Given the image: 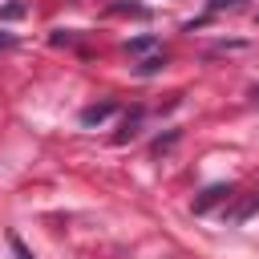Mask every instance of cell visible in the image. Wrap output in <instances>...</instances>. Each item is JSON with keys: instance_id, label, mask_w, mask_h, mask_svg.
Returning <instances> with one entry per match:
<instances>
[{"instance_id": "cell-4", "label": "cell", "mask_w": 259, "mask_h": 259, "mask_svg": "<svg viewBox=\"0 0 259 259\" xmlns=\"http://www.w3.org/2000/svg\"><path fill=\"white\" fill-rule=\"evenodd\" d=\"M223 8H239V0H210L206 16H214V12H223Z\"/></svg>"}, {"instance_id": "cell-2", "label": "cell", "mask_w": 259, "mask_h": 259, "mask_svg": "<svg viewBox=\"0 0 259 259\" xmlns=\"http://www.w3.org/2000/svg\"><path fill=\"white\" fill-rule=\"evenodd\" d=\"M227 194H231V186H210V190H206V194H202V198L194 202V210L202 214V210H210V206H214L219 198H227Z\"/></svg>"}, {"instance_id": "cell-5", "label": "cell", "mask_w": 259, "mask_h": 259, "mask_svg": "<svg viewBox=\"0 0 259 259\" xmlns=\"http://www.w3.org/2000/svg\"><path fill=\"white\" fill-rule=\"evenodd\" d=\"M8 243H12V255H16V259H32V255H28V251H24V243H20V239H16V235H12V239H8Z\"/></svg>"}, {"instance_id": "cell-3", "label": "cell", "mask_w": 259, "mask_h": 259, "mask_svg": "<svg viewBox=\"0 0 259 259\" xmlns=\"http://www.w3.org/2000/svg\"><path fill=\"white\" fill-rule=\"evenodd\" d=\"M125 49H130V53H146V49H158V40H154V36H138V40H130Z\"/></svg>"}, {"instance_id": "cell-7", "label": "cell", "mask_w": 259, "mask_h": 259, "mask_svg": "<svg viewBox=\"0 0 259 259\" xmlns=\"http://www.w3.org/2000/svg\"><path fill=\"white\" fill-rule=\"evenodd\" d=\"M255 97H259V85H255Z\"/></svg>"}, {"instance_id": "cell-1", "label": "cell", "mask_w": 259, "mask_h": 259, "mask_svg": "<svg viewBox=\"0 0 259 259\" xmlns=\"http://www.w3.org/2000/svg\"><path fill=\"white\" fill-rule=\"evenodd\" d=\"M109 113H113V101H97V105H85V109H81V121H85V125H97V121H105Z\"/></svg>"}, {"instance_id": "cell-6", "label": "cell", "mask_w": 259, "mask_h": 259, "mask_svg": "<svg viewBox=\"0 0 259 259\" xmlns=\"http://www.w3.org/2000/svg\"><path fill=\"white\" fill-rule=\"evenodd\" d=\"M12 45V32H0V49H8Z\"/></svg>"}]
</instances>
